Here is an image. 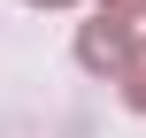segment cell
Masks as SVG:
<instances>
[{"label":"cell","mask_w":146,"mask_h":138,"mask_svg":"<svg viewBox=\"0 0 146 138\" xmlns=\"http://www.w3.org/2000/svg\"><path fill=\"white\" fill-rule=\"evenodd\" d=\"M131 23H115V15H100V23H85V38H77V61L85 69H108V77H123L131 69Z\"/></svg>","instance_id":"6da1fadb"},{"label":"cell","mask_w":146,"mask_h":138,"mask_svg":"<svg viewBox=\"0 0 146 138\" xmlns=\"http://www.w3.org/2000/svg\"><path fill=\"white\" fill-rule=\"evenodd\" d=\"M123 100L146 115V54H131V69H123Z\"/></svg>","instance_id":"7a4b0ae2"},{"label":"cell","mask_w":146,"mask_h":138,"mask_svg":"<svg viewBox=\"0 0 146 138\" xmlns=\"http://www.w3.org/2000/svg\"><path fill=\"white\" fill-rule=\"evenodd\" d=\"M139 8H146V0H100V15H115V23H131Z\"/></svg>","instance_id":"3957f363"},{"label":"cell","mask_w":146,"mask_h":138,"mask_svg":"<svg viewBox=\"0 0 146 138\" xmlns=\"http://www.w3.org/2000/svg\"><path fill=\"white\" fill-rule=\"evenodd\" d=\"M31 8H69V0H31Z\"/></svg>","instance_id":"277c9868"}]
</instances>
